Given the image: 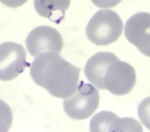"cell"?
Wrapping results in <instances>:
<instances>
[{
  "label": "cell",
  "instance_id": "obj_1",
  "mask_svg": "<svg viewBox=\"0 0 150 132\" xmlns=\"http://www.w3.org/2000/svg\"><path fill=\"white\" fill-rule=\"evenodd\" d=\"M80 71L59 53L45 52L35 59L30 66V75L38 86L52 96L67 98L78 86Z\"/></svg>",
  "mask_w": 150,
  "mask_h": 132
},
{
  "label": "cell",
  "instance_id": "obj_2",
  "mask_svg": "<svg viewBox=\"0 0 150 132\" xmlns=\"http://www.w3.org/2000/svg\"><path fill=\"white\" fill-rule=\"evenodd\" d=\"M122 31L123 22L120 15L110 9L96 12L86 28L87 38L99 46H105L116 41Z\"/></svg>",
  "mask_w": 150,
  "mask_h": 132
},
{
  "label": "cell",
  "instance_id": "obj_3",
  "mask_svg": "<svg viewBox=\"0 0 150 132\" xmlns=\"http://www.w3.org/2000/svg\"><path fill=\"white\" fill-rule=\"evenodd\" d=\"M99 92L92 84L82 80L75 92L63 101L64 110L70 118L82 120L89 118L99 105Z\"/></svg>",
  "mask_w": 150,
  "mask_h": 132
},
{
  "label": "cell",
  "instance_id": "obj_4",
  "mask_svg": "<svg viewBox=\"0 0 150 132\" xmlns=\"http://www.w3.org/2000/svg\"><path fill=\"white\" fill-rule=\"evenodd\" d=\"M31 66L26 62V50L21 44L5 42L0 45V80L8 81L14 79Z\"/></svg>",
  "mask_w": 150,
  "mask_h": 132
},
{
  "label": "cell",
  "instance_id": "obj_5",
  "mask_svg": "<svg viewBox=\"0 0 150 132\" xmlns=\"http://www.w3.org/2000/svg\"><path fill=\"white\" fill-rule=\"evenodd\" d=\"M136 72L129 63L118 60L107 69L104 77V88L116 95H126L136 83Z\"/></svg>",
  "mask_w": 150,
  "mask_h": 132
},
{
  "label": "cell",
  "instance_id": "obj_6",
  "mask_svg": "<svg viewBox=\"0 0 150 132\" xmlns=\"http://www.w3.org/2000/svg\"><path fill=\"white\" fill-rule=\"evenodd\" d=\"M27 50L32 56L45 52L59 53L62 50L63 40L59 31L48 26H40L33 29L26 40Z\"/></svg>",
  "mask_w": 150,
  "mask_h": 132
},
{
  "label": "cell",
  "instance_id": "obj_7",
  "mask_svg": "<svg viewBox=\"0 0 150 132\" xmlns=\"http://www.w3.org/2000/svg\"><path fill=\"white\" fill-rule=\"evenodd\" d=\"M150 14L139 12L131 16L125 26V35L143 55L150 56Z\"/></svg>",
  "mask_w": 150,
  "mask_h": 132
},
{
  "label": "cell",
  "instance_id": "obj_8",
  "mask_svg": "<svg viewBox=\"0 0 150 132\" xmlns=\"http://www.w3.org/2000/svg\"><path fill=\"white\" fill-rule=\"evenodd\" d=\"M118 60L120 59L113 53L99 52L96 53L86 64L84 68L86 77L92 86L99 89H104L103 81L107 69Z\"/></svg>",
  "mask_w": 150,
  "mask_h": 132
},
{
  "label": "cell",
  "instance_id": "obj_9",
  "mask_svg": "<svg viewBox=\"0 0 150 132\" xmlns=\"http://www.w3.org/2000/svg\"><path fill=\"white\" fill-rule=\"evenodd\" d=\"M71 1L48 2L35 1V8L40 16L48 18L52 22L59 24L65 18V11L70 5Z\"/></svg>",
  "mask_w": 150,
  "mask_h": 132
},
{
  "label": "cell",
  "instance_id": "obj_10",
  "mask_svg": "<svg viewBox=\"0 0 150 132\" xmlns=\"http://www.w3.org/2000/svg\"><path fill=\"white\" fill-rule=\"evenodd\" d=\"M118 116L110 111H101L94 116L89 123V129L92 132L115 131Z\"/></svg>",
  "mask_w": 150,
  "mask_h": 132
},
{
  "label": "cell",
  "instance_id": "obj_11",
  "mask_svg": "<svg viewBox=\"0 0 150 132\" xmlns=\"http://www.w3.org/2000/svg\"><path fill=\"white\" fill-rule=\"evenodd\" d=\"M115 131H143V128L140 122L134 118L124 117L117 119Z\"/></svg>",
  "mask_w": 150,
  "mask_h": 132
}]
</instances>
